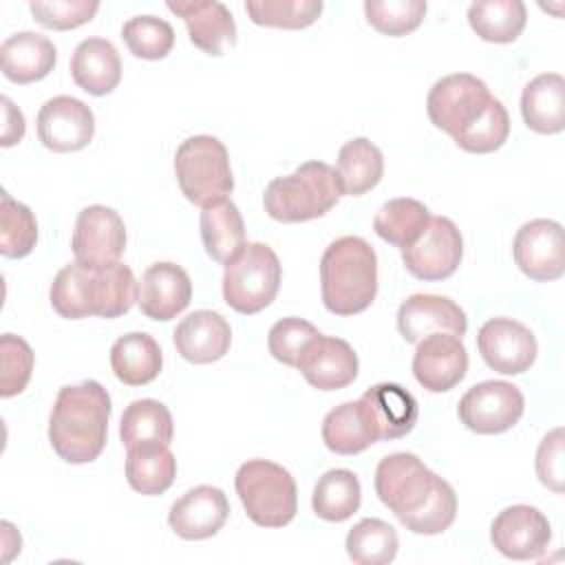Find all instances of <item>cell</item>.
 Here are the masks:
<instances>
[{
    "mask_svg": "<svg viewBox=\"0 0 565 565\" xmlns=\"http://www.w3.org/2000/svg\"><path fill=\"white\" fill-rule=\"evenodd\" d=\"M375 494L413 534H441L457 516V494L413 452H393L375 468Z\"/></svg>",
    "mask_w": 565,
    "mask_h": 565,
    "instance_id": "obj_1",
    "label": "cell"
},
{
    "mask_svg": "<svg viewBox=\"0 0 565 565\" xmlns=\"http://www.w3.org/2000/svg\"><path fill=\"white\" fill-rule=\"evenodd\" d=\"M137 294L135 274L121 260L108 265L75 260L55 274L49 298L62 318L79 320L88 316L119 318L137 302Z\"/></svg>",
    "mask_w": 565,
    "mask_h": 565,
    "instance_id": "obj_2",
    "label": "cell"
},
{
    "mask_svg": "<svg viewBox=\"0 0 565 565\" xmlns=\"http://www.w3.org/2000/svg\"><path fill=\"white\" fill-rule=\"evenodd\" d=\"M110 411V395L99 382L62 386L49 417V441L57 457L66 463L95 461L106 446Z\"/></svg>",
    "mask_w": 565,
    "mask_h": 565,
    "instance_id": "obj_3",
    "label": "cell"
},
{
    "mask_svg": "<svg viewBox=\"0 0 565 565\" xmlns=\"http://www.w3.org/2000/svg\"><path fill=\"white\" fill-rule=\"evenodd\" d=\"M322 305L335 316H355L377 296V256L360 236L329 243L320 258Z\"/></svg>",
    "mask_w": 565,
    "mask_h": 565,
    "instance_id": "obj_4",
    "label": "cell"
},
{
    "mask_svg": "<svg viewBox=\"0 0 565 565\" xmlns=\"http://www.w3.org/2000/svg\"><path fill=\"white\" fill-rule=\"evenodd\" d=\"M340 196L338 170L324 161H305L291 174L269 181L263 205L274 221L302 223L324 216Z\"/></svg>",
    "mask_w": 565,
    "mask_h": 565,
    "instance_id": "obj_5",
    "label": "cell"
},
{
    "mask_svg": "<svg viewBox=\"0 0 565 565\" xmlns=\"http://www.w3.org/2000/svg\"><path fill=\"white\" fill-rule=\"evenodd\" d=\"M247 516L260 527H285L298 512V490L291 472L267 459L245 461L234 479Z\"/></svg>",
    "mask_w": 565,
    "mask_h": 565,
    "instance_id": "obj_6",
    "label": "cell"
},
{
    "mask_svg": "<svg viewBox=\"0 0 565 565\" xmlns=\"http://www.w3.org/2000/svg\"><path fill=\"white\" fill-rule=\"evenodd\" d=\"M174 174L185 199L201 207L227 199L234 190L227 148L210 135H194L181 141L174 154Z\"/></svg>",
    "mask_w": 565,
    "mask_h": 565,
    "instance_id": "obj_7",
    "label": "cell"
},
{
    "mask_svg": "<svg viewBox=\"0 0 565 565\" xmlns=\"http://www.w3.org/2000/svg\"><path fill=\"white\" fill-rule=\"evenodd\" d=\"M282 267L276 252L265 243H247L223 274V300L243 316H252L271 305L278 294Z\"/></svg>",
    "mask_w": 565,
    "mask_h": 565,
    "instance_id": "obj_8",
    "label": "cell"
},
{
    "mask_svg": "<svg viewBox=\"0 0 565 565\" xmlns=\"http://www.w3.org/2000/svg\"><path fill=\"white\" fill-rule=\"evenodd\" d=\"M492 99L483 79L470 73H452L433 84L426 110L435 128L457 139L486 113Z\"/></svg>",
    "mask_w": 565,
    "mask_h": 565,
    "instance_id": "obj_9",
    "label": "cell"
},
{
    "mask_svg": "<svg viewBox=\"0 0 565 565\" xmlns=\"http://www.w3.org/2000/svg\"><path fill=\"white\" fill-rule=\"evenodd\" d=\"M523 408L525 399L519 386L503 380H486L463 393L457 415L477 435H499L521 419Z\"/></svg>",
    "mask_w": 565,
    "mask_h": 565,
    "instance_id": "obj_10",
    "label": "cell"
},
{
    "mask_svg": "<svg viewBox=\"0 0 565 565\" xmlns=\"http://www.w3.org/2000/svg\"><path fill=\"white\" fill-rule=\"evenodd\" d=\"M463 256V238L446 216H430L415 243L402 247V260L419 280H444L452 276Z\"/></svg>",
    "mask_w": 565,
    "mask_h": 565,
    "instance_id": "obj_11",
    "label": "cell"
},
{
    "mask_svg": "<svg viewBox=\"0 0 565 565\" xmlns=\"http://www.w3.org/2000/svg\"><path fill=\"white\" fill-rule=\"evenodd\" d=\"M514 263L519 269L536 280L550 282L565 271V236L563 225L552 218H534L523 223L512 243Z\"/></svg>",
    "mask_w": 565,
    "mask_h": 565,
    "instance_id": "obj_12",
    "label": "cell"
},
{
    "mask_svg": "<svg viewBox=\"0 0 565 565\" xmlns=\"http://www.w3.org/2000/svg\"><path fill=\"white\" fill-rule=\"evenodd\" d=\"M477 349L483 362L501 375L525 373L539 353L534 333L512 318H490L477 333Z\"/></svg>",
    "mask_w": 565,
    "mask_h": 565,
    "instance_id": "obj_13",
    "label": "cell"
},
{
    "mask_svg": "<svg viewBox=\"0 0 565 565\" xmlns=\"http://www.w3.org/2000/svg\"><path fill=\"white\" fill-rule=\"evenodd\" d=\"M552 539L547 516L532 505L519 503L501 510L490 525V541L505 558H541Z\"/></svg>",
    "mask_w": 565,
    "mask_h": 565,
    "instance_id": "obj_14",
    "label": "cell"
},
{
    "mask_svg": "<svg viewBox=\"0 0 565 565\" xmlns=\"http://www.w3.org/2000/svg\"><path fill=\"white\" fill-rule=\"evenodd\" d=\"M35 126L44 148L53 152H77L95 135V115L82 99L57 95L44 102Z\"/></svg>",
    "mask_w": 565,
    "mask_h": 565,
    "instance_id": "obj_15",
    "label": "cell"
},
{
    "mask_svg": "<svg viewBox=\"0 0 565 565\" xmlns=\"http://www.w3.org/2000/svg\"><path fill=\"white\" fill-rule=\"evenodd\" d=\"M71 247L79 263H115L126 249V225L113 207L88 205L77 214Z\"/></svg>",
    "mask_w": 565,
    "mask_h": 565,
    "instance_id": "obj_16",
    "label": "cell"
},
{
    "mask_svg": "<svg viewBox=\"0 0 565 565\" xmlns=\"http://www.w3.org/2000/svg\"><path fill=\"white\" fill-rule=\"evenodd\" d=\"M468 371V351L459 335L430 333L417 342L413 375L428 393L455 388Z\"/></svg>",
    "mask_w": 565,
    "mask_h": 565,
    "instance_id": "obj_17",
    "label": "cell"
},
{
    "mask_svg": "<svg viewBox=\"0 0 565 565\" xmlns=\"http://www.w3.org/2000/svg\"><path fill=\"white\" fill-rule=\"evenodd\" d=\"M399 335L417 344L430 333H452L463 335L468 329L466 311L446 296L435 294H413L397 309Z\"/></svg>",
    "mask_w": 565,
    "mask_h": 565,
    "instance_id": "obj_18",
    "label": "cell"
},
{
    "mask_svg": "<svg viewBox=\"0 0 565 565\" xmlns=\"http://www.w3.org/2000/svg\"><path fill=\"white\" fill-rule=\"evenodd\" d=\"M230 516V503L221 488L196 486L181 494L170 512L172 532L185 541H203L214 536Z\"/></svg>",
    "mask_w": 565,
    "mask_h": 565,
    "instance_id": "obj_19",
    "label": "cell"
},
{
    "mask_svg": "<svg viewBox=\"0 0 565 565\" xmlns=\"http://www.w3.org/2000/svg\"><path fill=\"white\" fill-rule=\"evenodd\" d=\"M296 369L313 388L338 391L358 377V355L347 340L320 333L305 347Z\"/></svg>",
    "mask_w": 565,
    "mask_h": 565,
    "instance_id": "obj_20",
    "label": "cell"
},
{
    "mask_svg": "<svg viewBox=\"0 0 565 565\" xmlns=\"http://www.w3.org/2000/svg\"><path fill=\"white\" fill-rule=\"evenodd\" d=\"M192 300V282L183 267L177 263L150 265L139 282L137 305L150 320L168 322L177 318Z\"/></svg>",
    "mask_w": 565,
    "mask_h": 565,
    "instance_id": "obj_21",
    "label": "cell"
},
{
    "mask_svg": "<svg viewBox=\"0 0 565 565\" xmlns=\"http://www.w3.org/2000/svg\"><path fill=\"white\" fill-rule=\"evenodd\" d=\"M188 29L190 42L207 55H223L236 44V22L230 9L218 0H179L168 2Z\"/></svg>",
    "mask_w": 565,
    "mask_h": 565,
    "instance_id": "obj_22",
    "label": "cell"
},
{
    "mask_svg": "<svg viewBox=\"0 0 565 565\" xmlns=\"http://www.w3.org/2000/svg\"><path fill=\"white\" fill-rule=\"evenodd\" d=\"M177 353L192 364H212L230 351V322L210 309H199L185 316L174 329Z\"/></svg>",
    "mask_w": 565,
    "mask_h": 565,
    "instance_id": "obj_23",
    "label": "cell"
},
{
    "mask_svg": "<svg viewBox=\"0 0 565 565\" xmlns=\"http://www.w3.org/2000/svg\"><path fill=\"white\" fill-rule=\"evenodd\" d=\"M57 60L55 44L40 33L18 31L0 46L2 75L13 84H33L44 79Z\"/></svg>",
    "mask_w": 565,
    "mask_h": 565,
    "instance_id": "obj_24",
    "label": "cell"
},
{
    "mask_svg": "<svg viewBox=\"0 0 565 565\" xmlns=\"http://www.w3.org/2000/svg\"><path fill=\"white\" fill-rule=\"evenodd\" d=\"M360 399L373 419L380 441L399 439L406 433H411L413 426L417 424V417H419L417 399L413 397L411 391H406L399 384H393V382L375 384Z\"/></svg>",
    "mask_w": 565,
    "mask_h": 565,
    "instance_id": "obj_25",
    "label": "cell"
},
{
    "mask_svg": "<svg viewBox=\"0 0 565 565\" xmlns=\"http://www.w3.org/2000/svg\"><path fill=\"white\" fill-rule=\"evenodd\" d=\"M71 75L88 95L113 93L121 79V57L115 44L104 38L82 40L71 57Z\"/></svg>",
    "mask_w": 565,
    "mask_h": 565,
    "instance_id": "obj_26",
    "label": "cell"
},
{
    "mask_svg": "<svg viewBox=\"0 0 565 565\" xmlns=\"http://www.w3.org/2000/svg\"><path fill=\"white\" fill-rule=\"evenodd\" d=\"M521 115L530 130L556 135L565 128V79L558 73H541L521 95Z\"/></svg>",
    "mask_w": 565,
    "mask_h": 565,
    "instance_id": "obj_27",
    "label": "cell"
},
{
    "mask_svg": "<svg viewBox=\"0 0 565 565\" xmlns=\"http://www.w3.org/2000/svg\"><path fill=\"white\" fill-rule=\"evenodd\" d=\"M322 441L335 455H358L380 441L362 399L344 402L322 419Z\"/></svg>",
    "mask_w": 565,
    "mask_h": 565,
    "instance_id": "obj_28",
    "label": "cell"
},
{
    "mask_svg": "<svg viewBox=\"0 0 565 565\" xmlns=\"http://www.w3.org/2000/svg\"><path fill=\"white\" fill-rule=\"evenodd\" d=\"M110 366L126 386L150 384L163 366V355L157 340L143 331H132L115 340L110 347Z\"/></svg>",
    "mask_w": 565,
    "mask_h": 565,
    "instance_id": "obj_29",
    "label": "cell"
},
{
    "mask_svg": "<svg viewBox=\"0 0 565 565\" xmlns=\"http://www.w3.org/2000/svg\"><path fill=\"white\" fill-rule=\"evenodd\" d=\"M199 227L207 256L221 265H227L247 245L243 216L230 199H221L203 207Z\"/></svg>",
    "mask_w": 565,
    "mask_h": 565,
    "instance_id": "obj_30",
    "label": "cell"
},
{
    "mask_svg": "<svg viewBox=\"0 0 565 565\" xmlns=\"http://www.w3.org/2000/svg\"><path fill=\"white\" fill-rule=\"evenodd\" d=\"M177 477V459L168 444H139L128 448L126 479L132 490L146 497L163 494Z\"/></svg>",
    "mask_w": 565,
    "mask_h": 565,
    "instance_id": "obj_31",
    "label": "cell"
},
{
    "mask_svg": "<svg viewBox=\"0 0 565 565\" xmlns=\"http://www.w3.org/2000/svg\"><path fill=\"white\" fill-rule=\"evenodd\" d=\"M384 174V157L380 148L366 137L347 141L338 152V177L342 194L362 196L373 190Z\"/></svg>",
    "mask_w": 565,
    "mask_h": 565,
    "instance_id": "obj_32",
    "label": "cell"
},
{
    "mask_svg": "<svg viewBox=\"0 0 565 565\" xmlns=\"http://www.w3.org/2000/svg\"><path fill=\"white\" fill-rule=\"evenodd\" d=\"M360 503H362L360 479L355 477V472L347 468L327 470L318 479L311 497V508L316 516L331 523H342L349 516H353L360 510Z\"/></svg>",
    "mask_w": 565,
    "mask_h": 565,
    "instance_id": "obj_33",
    "label": "cell"
},
{
    "mask_svg": "<svg viewBox=\"0 0 565 565\" xmlns=\"http://www.w3.org/2000/svg\"><path fill=\"white\" fill-rule=\"evenodd\" d=\"M472 31L494 44L514 42L527 22V11L521 0H479L468 7Z\"/></svg>",
    "mask_w": 565,
    "mask_h": 565,
    "instance_id": "obj_34",
    "label": "cell"
},
{
    "mask_svg": "<svg viewBox=\"0 0 565 565\" xmlns=\"http://www.w3.org/2000/svg\"><path fill=\"white\" fill-rule=\"evenodd\" d=\"M172 435V415L168 406L157 399L130 402L119 422V437L126 448L139 444H170Z\"/></svg>",
    "mask_w": 565,
    "mask_h": 565,
    "instance_id": "obj_35",
    "label": "cell"
},
{
    "mask_svg": "<svg viewBox=\"0 0 565 565\" xmlns=\"http://www.w3.org/2000/svg\"><path fill=\"white\" fill-rule=\"evenodd\" d=\"M428 221H430V214L422 201L399 196V199L386 201L377 210L373 218V230L382 241H386L388 245H397L402 249L419 238Z\"/></svg>",
    "mask_w": 565,
    "mask_h": 565,
    "instance_id": "obj_36",
    "label": "cell"
},
{
    "mask_svg": "<svg viewBox=\"0 0 565 565\" xmlns=\"http://www.w3.org/2000/svg\"><path fill=\"white\" fill-rule=\"evenodd\" d=\"M347 554L358 565H386L397 556L399 539L391 523L382 519H362L344 541Z\"/></svg>",
    "mask_w": 565,
    "mask_h": 565,
    "instance_id": "obj_37",
    "label": "cell"
},
{
    "mask_svg": "<svg viewBox=\"0 0 565 565\" xmlns=\"http://www.w3.org/2000/svg\"><path fill=\"white\" fill-rule=\"evenodd\" d=\"M38 243V221L33 212L2 192L0 199V254L7 258H24Z\"/></svg>",
    "mask_w": 565,
    "mask_h": 565,
    "instance_id": "obj_38",
    "label": "cell"
},
{
    "mask_svg": "<svg viewBox=\"0 0 565 565\" xmlns=\"http://www.w3.org/2000/svg\"><path fill=\"white\" fill-rule=\"evenodd\" d=\"M320 0H247L245 11L254 24L276 29L311 26L322 13Z\"/></svg>",
    "mask_w": 565,
    "mask_h": 565,
    "instance_id": "obj_39",
    "label": "cell"
},
{
    "mask_svg": "<svg viewBox=\"0 0 565 565\" xmlns=\"http://www.w3.org/2000/svg\"><path fill=\"white\" fill-rule=\"evenodd\" d=\"M128 51L141 60H163L174 46V29L157 15H135L121 26Z\"/></svg>",
    "mask_w": 565,
    "mask_h": 565,
    "instance_id": "obj_40",
    "label": "cell"
},
{
    "mask_svg": "<svg viewBox=\"0 0 565 565\" xmlns=\"http://www.w3.org/2000/svg\"><path fill=\"white\" fill-rule=\"evenodd\" d=\"M366 22L388 38H402L413 33L424 15V0H366L364 2Z\"/></svg>",
    "mask_w": 565,
    "mask_h": 565,
    "instance_id": "obj_41",
    "label": "cell"
},
{
    "mask_svg": "<svg viewBox=\"0 0 565 565\" xmlns=\"http://www.w3.org/2000/svg\"><path fill=\"white\" fill-rule=\"evenodd\" d=\"M510 135V117L505 106L494 97L486 113L463 132L455 139V143L475 154H488L499 150Z\"/></svg>",
    "mask_w": 565,
    "mask_h": 565,
    "instance_id": "obj_42",
    "label": "cell"
},
{
    "mask_svg": "<svg viewBox=\"0 0 565 565\" xmlns=\"http://www.w3.org/2000/svg\"><path fill=\"white\" fill-rule=\"evenodd\" d=\"M0 395L13 397L22 393L33 373V351L26 340L13 333L0 338Z\"/></svg>",
    "mask_w": 565,
    "mask_h": 565,
    "instance_id": "obj_43",
    "label": "cell"
},
{
    "mask_svg": "<svg viewBox=\"0 0 565 565\" xmlns=\"http://www.w3.org/2000/svg\"><path fill=\"white\" fill-rule=\"evenodd\" d=\"M33 20L44 29L68 31L90 22L99 9L97 0H31Z\"/></svg>",
    "mask_w": 565,
    "mask_h": 565,
    "instance_id": "obj_44",
    "label": "cell"
},
{
    "mask_svg": "<svg viewBox=\"0 0 565 565\" xmlns=\"http://www.w3.org/2000/svg\"><path fill=\"white\" fill-rule=\"evenodd\" d=\"M320 331L302 320V318H296V316H289V318H282L278 320L271 329H269V335H267V347H269V353L287 364V366H296L305 347L318 338Z\"/></svg>",
    "mask_w": 565,
    "mask_h": 565,
    "instance_id": "obj_45",
    "label": "cell"
},
{
    "mask_svg": "<svg viewBox=\"0 0 565 565\" xmlns=\"http://www.w3.org/2000/svg\"><path fill=\"white\" fill-rule=\"evenodd\" d=\"M536 475L543 486L554 492H563V428H554L541 439L536 450Z\"/></svg>",
    "mask_w": 565,
    "mask_h": 565,
    "instance_id": "obj_46",
    "label": "cell"
},
{
    "mask_svg": "<svg viewBox=\"0 0 565 565\" xmlns=\"http://www.w3.org/2000/svg\"><path fill=\"white\" fill-rule=\"evenodd\" d=\"M0 102H2V119H4L0 143H2V148H11V146L22 141L26 121H24L22 110L9 97H2Z\"/></svg>",
    "mask_w": 565,
    "mask_h": 565,
    "instance_id": "obj_47",
    "label": "cell"
}]
</instances>
